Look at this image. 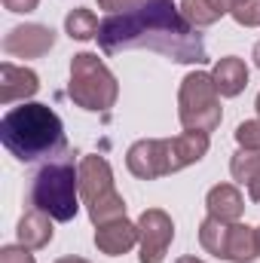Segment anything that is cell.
I'll use <instances>...</instances> for the list:
<instances>
[{"mask_svg":"<svg viewBox=\"0 0 260 263\" xmlns=\"http://www.w3.org/2000/svg\"><path fill=\"white\" fill-rule=\"evenodd\" d=\"M254 65L260 67V43H257V46H254Z\"/></svg>","mask_w":260,"mask_h":263,"instance_id":"obj_28","label":"cell"},{"mask_svg":"<svg viewBox=\"0 0 260 263\" xmlns=\"http://www.w3.org/2000/svg\"><path fill=\"white\" fill-rule=\"evenodd\" d=\"M211 80H214L220 98H236V95L248 86V65H245L242 59H236V55H227V59H220V62L214 65Z\"/></svg>","mask_w":260,"mask_h":263,"instance_id":"obj_15","label":"cell"},{"mask_svg":"<svg viewBox=\"0 0 260 263\" xmlns=\"http://www.w3.org/2000/svg\"><path fill=\"white\" fill-rule=\"evenodd\" d=\"M230 172L248 190L251 202H260V150H239L230 162Z\"/></svg>","mask_w":260,"mask_h":263,"instance_id":"obj_16","label":"cell"},{"mask_svg":"<svg viewBox=\"0 0 260 263\" xmlns=\"http://www.w3.org/2000/svg\"><path fill=\"white\" fill-rule=\"evenodd\" d=\"M208 153V135L205 132H181V135H175V138H169V165H172V175L175 172H181V168H187V165H193L199 162L202 156Z\"/></svg>","mask_w":260,"mask_h":263,"instance_id":"obj_12","label":"cell"},{"mask_svg":"<svg viewBox=\"0 0 260 263\" xmlns=\"http://www.w3.org/2000/svg\"><path fill=\"white\" fill-rule=\"evenodd\" d=\"M236 141L242 150H260V120H245L236 129Z\"/></svg>","mask_w":260,"mask_h":263,"instance_id":"obj_22","label":"cell"},{"mask_svg":"<svg viewBox=\"0 0 260 263\" xmlns=\"http://www.w3.org/2000/svg\"><path fill=\"white\" fill-rule=\"evenodd\" d=\"M31 205L46 211L52 220L67 223L80 211V168L70 159L46 162L31 184Z\"/></svg>","mask_w":260,"mask_h":263,"instance_id":"obj_3","label":"cell"},{"mask_svg":"<svg viewBox=\"0 0 260 263\" xmlns=\"http://www.w3.org/2000/svg\"><path fill=\"white\" fill-rule=\"evenodd\" d=\"M80 199L89 208V220L95 227L126 217V199L114 187V172L104 156L89 153L80 162Z\"/></svg>","mask_w":260,"mask_h":263,"instance_id":"obj_5","label":"cell"},{"mask_svg":"<svg viewBox=\"0 0 260 263\" xmlns=\"http://www.w3.org/2000/svg\"><path fill=\"white\" fill-rule=\"evenodd\" d=\"M230 9H233L230 0H184V3H181V12H184V18H187L193 28H208V25H214V22L224 18Z\"/></svg>","mask_w":260,"mask_h":263,"instance_id":"obj_18","label":"cell"},{"mask_svg":"<svg viewBox=\"0 0 260 263\" xmlns=\"http://www.w3.org/2000/svg\"><path fill=\"white\" fill-rule=\"evenodd\" d=\"M98 28H101L98 15L92 9H86V6H77L65 18V31L73 40H92V37H98Z\"/></svg>","mask_w":260,"mask_h":263,"instance_id":"obj_20","label":"cell"},{"mask_svg":"<svg viewBox=\"0 0 260 263\" xmlns=\"http://www.w3.org/2000/svg\"><path fill=\"white\" fill-rule=\"evenodd\" d=\"M95 245H98V251L107 254V257L126 254V251H132V248L138 245V223H132L126 217H117V220H110V223H101V227L95 230Z\"/></svg>","mask_w":260,"mask_h":263,"instance_id":"obj_10","label":"cell"},{"mask_svg":"<svg viewBox=\"0 0 260 263\" xmlns=\"http://www.w3.org/2000/svg\"><path fill=\"white\" fill-rule=\"evenodd\" d=\"M175 239V223L162 208H147L138 217V245H141V263H162L165 251Z\"/></svg>","mask_w":260,"mask_h":263,"instance_id":"obj_7","label":"cell"},{"mask_svg":"<svg viewBox=\"0 0 260 263\" xmlns=\"http://www.w3.org/2000/svg\"><path fill=\"white\" fill-rule=\"evenodd\" d=\"M175 263H205V260H199V257H181V260H175Z\"/></svg>","mask_w":260,"mask_h":263,"instance_id":"obj_27","label":"cell"},{"mask_svg":"<svg viewBox=\"0 0 260 263\" xmlns=\"http://www.w3.org/2000/svg\"><path fill=\"white\" fill-rule=\"evenodd\" d=\"M0 141L18 162H43L62 156L67 147L65 126L49 104L22 101L0 120Z\"/></svg>","mask_w":260,"mask_h":263,"instance_id":"obj_2","label":"cell"},{"mask_svg":"<svg viewBox=\"0 0 260 263\" xmlns=\"http://www.w3.org/2000/svg\"><path fill=\"white\" fill-rule=\"evenodd\" d=\"M141 0H98V6L101 9H110V15L114 12H126V9H132V6H138Z\"/></svg>","mask_w":260,"mask_h":263,"instance_id":"obj_24","label":"cell"},{"mask_svg":"<svg viewBox=\"0 0 260 263\" xmlns=\"http://www.w3.org/2000/svg\"><path fill=\"white\" fill-rule=\"evenodd\" d=\"M55 263H89V260H83V257H62V260H55Z\"/></svg>","mask_w":260,"mask_h":263,"instance_id":"obj_26","label":"cell"},{"mask_svg":"<svg viewBox=\"0 0 260 263\" xmlns=\"http://www.w3.org/2000/svg\"><path fill=\"white\" fill-rule=\"evenodd\" d=\"M55 46V31L46 25H18L3 37V52L12 59H40Z\"/></svg>","mask_w":260,"mask_h":263,"instance_id":"obj_9","label":"cell"},{"mask_svg":"<svg viewBox=\"0 0 260 263\" xmlns=\"http://www.w3.org/2000/svg\"><path fill=\"white\" fill-rule=\"evenodd\" d=\"M254 233H257V251H260V227H257V230H254Z\"/></svg>","mask_w":260,"mask_h":263,"instance_id":"obj_29","label":"cell"},{"mask_svg":"<svg viewBox=\"0 0 260 263\" xmlns=\"http://www.w3.org/2000/svg\"><path fill=\"white\" fill-rule=\"evenodd\" d=\"M67 95L83 110H110L117 104L120 86L117 77L107 70V65L95 52H80L70 59V86Z\"/></svg>","mask_w":260,"mask_h":263,"instance_id":"obj_4","label":"cell"},{"mask_svg":"<svg viewBox=\"0 0 260 263\" xmlns=\"http://www.w3.org/2000/svg\"><path fill=\"white\" fill-rule=\"evenodd\" d=\"M254 107H257V114H260V95H257V104H254Z\"/></svg>","mask_w":260,"mask_h":263,"instance_id":"obj_30","label":"cell"},{"mask_svg":"<svg viewBox=\"0 0 260 263\" xmlns=\"http://www.w3.org/2000/svg\"><path fill=\"white\" fill-rule=\"evenodd\" d=\"M257 233L245 223H230V239H227V260L233 263H251L257 257Z\"/></svg>","mask_w":260,"mask_h":263,"instance_id":"obj_17","label":"cell"},{"mask_svg":"<svg viewBox=\"0 0 260 263\" xmlns=\"http://www.w3.org/2000/svg\"><path fill=\"white\" fill-rule=\"evenodd\" d=\"M0 263H34V254L25 245H6L0 251Z\"/></svg>","mask_w":260,"mask_h":263,"instance_id":"obj_23","label":"cell"},{"mask_svg":"<svg viewBox=\"0 0 260 263\" xmlns=\"http://www.w3.org/2000/svg\"><path fill=\"white\" fill-rule=\"evenodd\" d=\"M205 208H208L211 217L227 220V223H236V220L242 217V211H245V199L239 193V187H233V184H217V187L208 190Z\"/></svg>","mask_w":260,"mask_h":263,"instance_id":"obj_14","label":"cell"},{"mask_svg":"<svg viewBox=\"0 0 260 263\" xmlns=\"http://www.w3.org/2000/svg\"><path fill=\"white\" fill-rule=\"evenodd\" d=\"M230 15L242 25V28H257L260 25V0H242L230 9Z\"/></svg>","mask_w":260,"mask_h":263,"instance_id":"obj_21","label":"cell"},{"mask_svg":"<svg viewBox=\"0 0 260 263\" xmlns=\"http://www.w3.org/2000/svg\"><path fill=\"white\" fill-rule=\"evenodd\" d=\"M52 217L46 214V211H40V208H31L28 214H22V220H18V230H15V236H18V245H25V248H31V251H40V248H46L49 242H52Z\"/></svg>","mask_w":260,"mask_h":263,"instance_id":"obj_13","label":"cell"},{"mask_svg":"<svg viewBox=\"0 0 260 263\" xmlns=\"http://www.w3.org/2000/svg\"><path fill=\"white\" fill-rule=\"evenodd\" d=\"M227 239H230V223L208 214V217L202 220V227H199V245H202L208 254L227 260Z\"/></svg>","mask_w":260,"mask_h":263,"instance_id":"obj_19","label":"cell"},{"mask_svg":"<svg viewBox=\"0 0 260 263\" xmlns=\"http://www.w3.org/2000/svg\"><path fill=\"white\" fill-rule=\"evenodd\" d=\"M37 3H40V0H3V6H6L9 12H34Z\"/></svg>","mask_w":260,"mask_h":263,"instance_id":"obj_25","label":"cell"},{"mask_svg":"<svg viewBox=\"0 0 260 263\" xmlns=\"http://www.w3.org/2000/svg\"><path fill=\"white\" fill-rule=\"evenodd\" d=\"M126 165L135 178L141 181H156L172 175L169 165V138H147V141H135L126 153Z\"/></svg>","mask_w":260,"mask_h":263,"instance_id":"obj_8","label":"cell"},{"mask_svg":"<svg viewBox=\"0 0 260 263\" xmlns=\"http://www.w3.org/2000/svg\"><path fill=\"white\" fill-rule=\"evenodd\" d=\"M230 3H233V6H236V3H242V0H230Z\"/></svg>","mask_w":260,"mask_h":263,"instance_id":"obj_31","label":"cell"},{"mask_svg":"<svg viewBox=\"0 0 260 263\" xmlns=\"http://www.w3.org/2000/svg\"><path fill=\"white\" fill-rule=\"evenodd\" d=\"M220 92L211 80V73L193 70L181 80V92H178V120L184 129L193 132H214L220 126Z\"/></svg>","mask_w":260,"mask_h":263,"instance_id":"obj_6","label":"cell"},{"mask_svg":"<svg viewBox=\"0 0 260 263\" xmlns=\"http://www.w3.org/2000/svg\"><path fill=\"white\" fill-rule=\"evenodd\" d=\"M40 89V80L34 70L28 67H18L12 62H3L0 65V101L3 104H12V101H28L34 98Z\"/></svg>","mask_w":260,"mask_h":263,"instance_id":"obj_11","label":"cell"},{"mask_svg":"<svg viewBox=\"0 0 260 263\" xmlns=\"http://www.w3.org/2000/svg\"><path fill=\"white\" fill-rule=\"evenodd\" d=\"M98 46L114 55L126 49H150L181 65H205L208 49L181 6L172 0H141L126 12H114L98 28Z\"/></svg>","mask_w":260,"mask_h":263,"instance_id":"obj_1","label":"cell"}]
</instances>
